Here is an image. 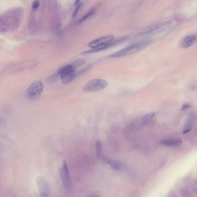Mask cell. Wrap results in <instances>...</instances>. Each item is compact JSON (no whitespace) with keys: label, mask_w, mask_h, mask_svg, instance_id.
Listing matches in <instances>:
<instances>
[{"label":"cell","mask_w":197,"mask_h":197,"mask_svg":"<svg viewBox=\"0 0 197 197\" xmlns=\"http://www.w3.org/2000/svg\"><path fill=\"white\" fill-rule=\"evenodd\" d=\"M180 193L183 197H194L190 191L186 188H182L181 190Z\"/></svg>","instance_id":"cell-14"},{"label":"cell","mask_w":197,"mask_h":197,"mask_svg":"<svg viewBox=\"0 0 197 197\" xmlns=\"http://www.w3.org/2000/svg\"><path fill=\"white\" fill-rule=\"evenodd\" d=\"M40 2L39 1H34L33 3L32 4V9L33 10H36V9H37L39 7H40Z\"/></svg>","instance_id":"cell-19"},{"label":"cell","mask_w":197,"mask_h":197,"mask_svg":"<svg viewBox=\"0 0 197 197\" xmlns=\"http://www.w3.org/2000/svg\"><path fill=\"white\" fill-rule=\"evenodd\" d=\"M44 86L41 81H36L32 83L27 88V97L31 99L38 98L43 91Z\"/></svg>","instance_id":"cell-6"},{"label":"cell","mask_w":197,"mask_h":197,"mask_svg":"<svg viewBox=\"0 0 197 197\" xmlns=\"http://www.w3.org/2000/svg\"><path fill=\"white\" fill-rule=\"evenodd\" d=\"M173 21L169 20L164 22L153 25L139 32L136 36V38L143 39L152 37L153 36L167 31L173 26Z\"/></svg>","instance_id":"cell-2"},{"label":"cell","mask_w":197,"mask_h":197,"mask_svg":"<svg viewBox=\"0 0 197 197\" xmlns=\"http://www.w3.org/2000/svg\"><path fill=\"white\" fill-rule=\"evenodd\" d=\"M155 115V113L154 112H150L147 114L146 115L143 116L140 121V125L143 126V125H146L148 124L153 120Z\"/></svg>","instance_id":"cell-12"},{"label":"cell","mask_w":197,"mask_h":197,"mask_svg":"<svg viewBox=\"0 0 197 197\" xmlns=\"http://www.w3.org/2000/svg\"><path fill=\"white\" fill-rule=\"evenodd\" d=\"M152 43V40H144L142 41L138 42L116 53H113L112 55H110L109 57L112 58H117L131 55H132V54L136 53L143 49H144L145 48L149 46Z\"/></svg>","instance_id":"cell-3"},{"label":"cell","mask_w":197,"mask_h":197,"mask_svg":"<svg viewBox=\"0 0 197 197\" xmlns=\"http://www.w3.org/2000/svg\"><path fill=\"white\" fill-rule=\"evenodd\" d=\"M37 184L41 197L50 196V188L47 181L43 176H39L37 179Z\"/></svg>","instance_id":"cell-8"},{"label":"cell","mask_w":197,"mask_h":197,"mask_svg":"<svg viewBox=\"0 0 197 197\" xmlns=\"http://www.w3.org/2000/svg\"><path fill=\"white\" fill-rule=\"evenodd\" d=\"M84 63V60L80 59L75 60L72 63L59 69L56 72V74L61 79L64 84H68L76 78L77 75L76 69Z\"/></svg>","instance_id":"cell-1"},{"label":"cell","mask_w":197,"mask_h":197,"mask_svg":"<svg viewBox=\"0 0 197 197\" xmlns=\"http://www.w3.org/2000/svg\"><path fill=\"white\" fill-rule=\"evenodd\" d=\"M60 177L64 188L66 190H69L71 187V179L68 165L64 161L60 169Z\"/></svg>","instance_id":"cell-7"},{"label":"cell","mask_w":197,"mask_h":197,"mask_svg":"<svg viewBox=\"0 0 197 197\" xmlns=\"http://www.w3.org/2000/svg\"><path fill=\"white\" fill-rule=\"evenodd\" d=\"M193 121H194V118L192 116H191L188 119L187 123L186 124V125H185L184 129L183 132L184 134H187L191 131Z\"/></svg>","instance_id":"cell-13"},{"label":"cell","mask_w":197,"mask_h":197,"mask_svg":"<svg viewBox=\"0 0 197 197\" xmlns=\"http://www.w3.org/2000/svg\"><path fill=\"white\" fill-rule=\"evenodd\" d=\"M113 40L114 37L111 35L104 36V37L94 40V41L90 42L88 45L90 47L93 49L92 50L86 51V53H92L103 50L109 46H111V43L113 42Z\"/></svg>","instance_id":"cell-4"},{"label":"cell","mask_w":197,"mask_h":197,"mask_svg":"<svg viewBox=\"0 0 197 197\" xmlns=\"http://www.w3.org/2000/svg\"><path fill=\"white\" fill-rule=\"evenodd\" d=\"M75 5H76V7L75 9H74V11L73 14H72V17H73V18L75 17L76 16V14H77V13H78V12L79 9H80L81 5H82V4H81V1H76V2H75Z\"/></svg>","instance_id":"cell-16"},{"label":"cell","mask_w":197,"mask_h":197,"mask_svg":"<svg viewBox=\"0 0 197 197\" xmlns=\"http://www.w3.org/2000/svg\"><path fill=\"white\" fill-rule=\"evenodd\" d=\"M197 42V33L186 36L181 42V47L188 48Z\"/></svg>","instance_id":"cell-10"},{"label":"cell","mask_w":197,"mask_h":197,"mask_svg":"<svg viewBox=\"0 0 197 197\" xmlns=\"http://www.w3.org/2000/svg\"><path fill=\"white\" fill-rule=\"evenodd\" d=\"M182 141L180 139H167L161 141V144L168 147H178L181 146Z\"/></svg>","instance_id":"cell-11"},{"label":"cell","mask_w":197,"mask_h":197,"mask_svg":"<svg viewBox=\"0 0 197 197\" xmlns=\"http://www.w3.org/2000/svg\"><path fill=\"white\" fill-rule=\"evenodd\" d=\"M189 105H183V106L182 107V110H185V109H187L188 108V107H189Z\"/></svg>","instance_id":"cell-20"},{"label":"cell","mask_w":197,"mask_h":197,"mask_svg":"<svg viewBox=\"0 0 197 197\" xmlns=\"http://www.w3.org/2000/svg\"><path fill=\"white\" fill-rule=\"evenodd\" d=\"M191 188L192 191L195 192H197V179L192 182L191 183Z\"/></svg>","instance_id":"cell-18"},{"label":"cell","mask_w":197,"mask_h":197,"mask_svg":"<svg viewBox=\"0 0 197 197\" xmlns=\"http://www.w3.org/2000/svg\"><path fill=\"white\" fill-rule=\"evenodd\" d=\"M96 152L97 156L101 158L102 157V149L101 143L99 142H97L96 143Z\"/></svg>","instance_id":"cell-17"},{"label":"cell","mask_w":197,"mask_h":197,"mask_svg":"<svg viewBox=\"0 0 197 197\" xmlns=\"http://www.w3.org/2000/svg\"><path fill=\"white\" fill-rule=\"evenodd\" d=\"M104 163L110 166L112 169L116 171H121L124 168V164L120 161L105 157H101Z\"/></svg>","instance_id":"cell-9"},{"label":"cell","mask_w":197,"mask_h":197,"mask_svg":"<svg viewBox=\"0 0 197 197\" xmlns=\"http://www.w3.org/2000/svg\"><path fill=\"white\" fill-rule=\"evenodd\" d=\"M94 12H95L94 9H91L90 11L88 13H87L82 18V19H81L80 20V22H83V21L86 20L87 19H88V17H90L92 15H93V14L94 13Z\"/></svg>","instance_id":"cell-15"},{"label":"cell","mask_w":197,"mask_h":197,"mask_svg":"<svg viewBox=\"0 0 197 197\" xmlns=\"http://www.w3.org/2000/svg\"><path fill=\"white\" fill-rule=\"evenodd\" d=\"M108 85L107 81L101 79H95L88 82L84 86L83 90L85 92H94L102 90Z\"/></svg>","instance_id":"cell-5"}]
</instances>
